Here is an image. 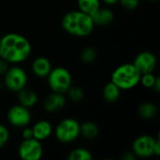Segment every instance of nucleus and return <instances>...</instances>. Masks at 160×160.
<instances>
[{
	"label": "nucleus",
	"instance_id": "nucleus-1",
	"mask_svg": "<svg viewBox=\"0 0 160 160\" xmlns=\"http://www.w3.org/2000/svg\"><path fill=\"white\" fill-rule=\"evenodd\" d=\"M31 52V43L20 34L8 33L0 38V58L8 64L15 65L25 61Z\"/></svg>",
	"mask_w": 160,
	"mask_h": 160
},
{
	"label": "nucleus",
	"instance_id": "nucleus-2",
	"mask_svg": "<svg viewBox=\"0 0 160 160\" xmlns=\"http://www.w3.org/2000/svg\"><path fill=\"white\" fill-rule=\"evenodd\" d=\"M61 25L68 34L78 38L89 36L95 27L92 17L81 10L66 13L62 18Z\"/></svg>",
	"mask_w": 160,
	"mask_h": 160
},
{
	"label": "nucleus",
	"instance_id": "nucleus-3",
	"mask_svg": "<svg viewBox=\"0 0 160 160\" xmlns=\"http://www.w3.org/2000/svg\"><path fill=\"white\" fill-rule=\"evenodd\" d=\"M142 73L132 64L127 63L117 67L112 73L111 82L121 90H130L140 83Z\"/></svg>",
	"mask_w": 160,
	"mask_h": 160
},
{
	"label": "nucleus",
	"instance_id": "nucleus-4",
	"mask_svg": "<svg viewBox=\"0 0 160 160\" xmlns=\"http://www.w3.org/2000/svg\"><path fill=\"white\" fill-rule=\"evenodd\" d=\"M48 78V85L52 92L65 94L72 85V76L68 69L63 67L52 68Z\"/></svg>",
	"mask_w": 160,
	"mask_h": 160
},
{
	"label": "nucleus",
	"instance_id": "nucleus-5",
	"mask_svg": "<svg viewBox=\"0 0 160 160\" xmlns=\"http://www.w3.org/2000/svg\"><path fill=\"white\" fill-rule=\"evenodd\" d=\"M54 134L62 143L73 142L80 136V123L73 118H65L57 124Z\"/></svg>",
	"mask_w": 160,
	"mask_h": 160
},
{
	"label": "nucleus",
	"instance_id": "nucleus-6",
	"mask_svg": "<svg viewBox=\"0 0 160 160\" xmlns=\"http://www.w3.org/2000/svg\"><path fill=\"white\" fill-rule=\"evenodd\" d=\"M27 80L28 78L25 70L19 66L8 68L7 72L4 74L5 86L12 92H19L22 88L26 87Z\"/></svg>",
	"mask_w": 160,
	"mask_h": 160
},
{
	"label": "nucleus",
	"instance_id": "nucleus-7",
	"mask_svg": "<svg viewBox=\"0 0 160 160\" xmlns=\"http://www.w3.org/2000/svg\"><path fill=\"white\" fill-rule=\"evenodd\" d=\"M18 155L22 160H39L43 156L41 142L35 138L23 140L19 145Z\"/></svg>",
	"mask_w": 160,
	"mask_h": 160
},
{
	"label": "nucleus",
	"instance_id": "nucleus-8",
	"mask_svg": "<svg viewBox=\"0 0 160 160\" xmlns=\"http://www.w3.org/2000/svg\"><path fill=\"white\" fill-rule=\"evenodd\" d=\"M7 119L11 126L22 128L30 124L32 116L28 108L17 104L9 108L7 113Z\"/></svg>",
	"mask_w": 160,
	"mask_h": 160
},
{
	"label": "nucleus",
	"instance_id": "nucleus-9",
	"mask_svg": "<svg viewBox=\"0 0 160 160\" xmlns=\"http://www.w3.org/2000/svg\"><path fill=\"white\" fill-rule=\"evenodd\" d=\"M158 139L151 135H142L132 143V152L136 157L148 158L155 156V144Z\"/></svg>",
	"mask_w": 160,
	"mask_h": 160
},
{
	"label": "nucleus",
	"instance_id": "nucleus-10",
	"mask_svg": "<svg viewBox=\"0 0 160 160\" xmlns=\"http://www.w3.org/2000/svg\"><path fill=\"white\" fill-rule=\"evenodd\" d=\"M157 57L153 52L144 51L136 55L133 65L142 74H143L154 72L157 68Z\"/></svg>",
	"mask_w": 160,
	"mask_h": 160
},
{
	"label": "nucleus",
	"instance_id": "nucleus-11",
	"mask_svg": "<svg viewBox=\"0 0 160 160\" xmlns=\"http://www.w3.org/2000/svg\"><path fill=\"white\" fill-rule=\"evenodd\" d=\"M66 104L67 98L64 94H59L55 92H52V94L48 95L43 101L44 110L50 113L60 112L65 108Z\"/></svg>",
	"mask_w": 160,
	"mask_h": 160
},
{
	"label": "nucleus",
	"instance_id": "nucleus-12",
	"mask_svg": "<svg viewBox=\"0 0 160 160\" xmlns=\"http://www.w3.org/2000/svg\"><path fill=\"white\" fill-rule=\"evenodd\" d=\"M33 130V138L36 140L42 142L49 139L52 133V126L47 120H39L32 128Z\"/></svg>",
	"mask_w": 160,
	"mask_h": 160
},
{
	"label": "nucleus",
	"instance_id": "nucleus-13",
	"mask_svg": "<svg viewBox=\"0 0 160 160\" xmlns=\"http://www.w3.org/2000/svg\"><path fill=\"white\" fill-rule=\"evenodd\" d=\"M52 67L50 60L44 56L37 57L32 63V71L38 78H46Z\"/></svg>",
	"mask_w": 160,
	"mask_h": 160
},
{
	"label": "nucleus",
	"instance_id": "nucleus-14",
	"mask_svg": "<svg viewBox=\"0 0 160 160\" xmlns=\"http://www.w3.org/2000/svg\"><path fill=\"white\" fill-rule=\"evenodd\" d=\"M91 17L94 22V24L99 26L109 25L114 20L113 12L108 8H101V7Z\"/></svg>",
	"mask_w": 160,
	"mask_h": 160
},
{
	"label": "nucleus",
	"instance_id": "nucleus-15",
	"mask_svg": "<svg viewBox=\"0 0 160 160\" xmlns=\"http://www.w3.org/2000/svg\"><path fill=\"white\" fill-rule=\"evenodd\" d=\"M17 93H18V100L21 105L30 109L37 104L38 98L34 90L24 87Z\"/></svg>",
	"mask_w": 160,
	"mask_h": 160
},
{
	"label": "nucleus",
	"instance_id": "nucleus-16",
	"mask_svg": "<svg viewBox=\"0 0 160 160\" xmlns=\"http://www.w3.org/2000/svg\"><path fill=\"white\" fill-rule=\"evenodd\" d=\"M99 134V128L98 125L91 121L83 122L80 124V136H82L86 140H95Z\"/></svg>",
	"mask_w": 160,
	"mask_h": 160
},
{
	"label": "nucleus",
	"instance_id": "nucleus-17",
	"mask_svg": "<svg viewBox=\"0 0 160 160\" xmlns=\"http://www.w3.org/2000/svg\"><path fill=\"white\" fill-rule=\"evenodd\" d=\"M102 95L108 103H114L119 99L121 96V89L112 82H110L104 86Z\"/></svg>",
	"mask_w": 160,
	"mask_h": 160
},
{
	"label": "nucleus",
	"instance_id": "nucleus-18",
	"mask_svg": "<svg viewBox=\"0 0 160 160\" xmlns=\"http://www.w3.org/2000/svg\"><path fill=\"white\" fill-rule=\"evenodd\" d=\"M139 115L145 120L153 119L158 114V107L152 102H144L141 104L138 108Z\"/></svg>",
	"mask_w": 160,
	"mask_h": 160
},
{
	"label": "nucleus",
	"instance_id": "nucleus-19",
	"mask_svg": "<svg viewBox=\"0 0 160 160\" xmlns=\"http://www.w3.org/2000/svg\"><path fill=\"white\" fill-rule=\"evenodd\" d=\"M79 10L92 16L99 8L100 0H78Z\"/></svg>",
	"mask_w": 160,
	"mask_h": 160
},
{
	"label": "nucleus",
	"instance_id": "nucleus-20",
	"mask_svg": "<svg viewBox=\"0 0 160 160\" xmlns=\"http://www.w3.org/2000/svg\"><path fill=\"white\" fill-rule=\"evenodd\" d=\"M93 156L91 152L85 148H75L69 152L68 156V160H91Z\"/></svg>",
	"mask_w": 160,
	"mask_h": 160
},
{
	"label": "nucleus",
	"instance_id": "nucleus-21",
	"mask_svg": "<svg viewBox=\"0 0 160 160\" xmlns=\"http://www.w3.org/2000/svg\"><path fill=\"white\" fill-rule=\"evenodd\" d=\"M98 57V52L94 47H86L84 48L81 54H80V58L82 60V63L84 64H92L96 61Z\"/></svg>",
	"mask_w": 160,
	"mask_h": 160
},
{
	"label": "nucleus",
	"instance_id": "nucleus-22",
	"mask_svg": "<svg viewBox=\"0 0 160 160\" xmlns=\"http://www.w3.org/2000/svg\"><path fill=\"white\" fill-rule=\"evenodd\" d=\"M68 98L72 102H81L84 98V91L79 86H70L67 91Z\"/></svg>",
	"mask_w": 160,
	"mask_h": 160
},
{
	"label": "nucleus",
	"instance_id": "nucleus-23",
	"mask_svg": "<svg viewBox=\"0 0 160 160\" xmlns=\"http://www.w3.org/2000/svg\"><path fill=\"white\" fill-rule=\"evenodd\" d=\"M157 76L154 74V72H149V73H143L141 75V80L140 83L142 84L143 87L148 88V89H153L155 81H156Z\"/></svg>",
	"mask_w": 160,
	"mask_h": 160
},
{
	"label": "nucleus",
	"instance_id": "nucleus-24",
	"mask_svg": "<svg viewBox=\"0 0 160 160\" xmlns=\"http://www.w3.org/2000/svg\"><path fill=\"white\" fill-rule=\"evenodd\" d=\"M9 130L4 125L0 124V149L4 148L9 141Z\"/></svg>",
	"mask_w": 160,
	"mask_h": 160
},
{
	"label": "nucleus",
	"instance_id": "nucleus-25",
	"mask_svg": "<svg viewBox=\"0 0 160 160\" xmlns=\"http://www.w3.org/2000/svg\"><path fill=\"white\" fill-rule=\"evenodd\" d=\"M121 6L128 10H133L137 8L140 5V0H119Z\"/></svg>",
	"mask_w": 160,
	"mask_h": 160
},
{
	"label": "nucleus",
	"instance_id": "nucleus-26",
	"mask_svg": "<svg viewBox=\"0 0 160 160\" xmlns=\"http://www.w3.org/2000/svg\"><path fill=\"white\" fill-rule=\"evenodd\" d=\"M22 139H23V140L33 138V130H32V128H29L28 126H27V127L22 128Z\"/></svg>",
	"mask_w": 160,
	"mask_h": 160
},
{
	"label": "nucleus",
	"instance_id": "nucleus-27",
	"mask_svg": "<svg viewBox=\"0 0 160 160\" xmlns=\"http://www.w3.org/2000/svg\"><path fill=\"white\" fill-rule=\"evenodd\" d=\"M8 63L2 58H0V76H3L8 69Z\"/></svg>",
	"mask_w": 160,
	"mask_h": 160
},
{
	"label": "nucleus",
	"instance_id": "nucleus-28",
	"mask_svg": "<svg viewBox=\"0 0 160 160\" xmlns=\"http://www.w3.org/2000/svg\"><path fill=\"white\" fill-rule=\"evenodd\" d=\"M137 157L134 155V153L131 151V152H126L124 153V155L122 156V159L124 160H134Z\"/></svg>",
	"mask_w": 160,
	"mask_h": 160
},
{
	"label": "nucleus",
	"instance_id": "nucleus-29",
	"mask_svg": "<svg viewBox=\"0 0 160 160\" xmlns=\"http://www.w3.org/2000/svg\"><path fill=\"white\" fill-rule=\"evenodd\" d=\"M153 89L157 92V93H159L160 91V78L158 76H157L156 78V81H155V83H154V86H153Z\"/></svg>",
	"mask_w": 160,
	"mask_h": 160
},
{
	"label": "nucleus",
	"instance_id": "nucleus-30",
	"mask_svg": "<svg viewBox=\"0 0 160 160\" xmlns=\"http://www.w3.org/2000/svg\"><path fill=\"white\" fill-rule=\"evenodd\" d=\"M105 4L109 5V6H112V5H115L116 3L119 2V0H102Z\"/></svg>",
	"mask_w": 160,
	"mask_h": 160
},
{
	"label": "nucleus",
	"instance_id": "nucleus-31",
	"mask_svg": "<svg viewBox=\"0 0 160 160\" xmlns=\"http://www.w3.org/2000/svg\"><path fill=\"white\" fill-rule=\"evenodd\" d=\"M148 1H152V2H155V1H158V0H148Z\"/></svg>",
	"mask_w": 160,
	"mask_h": 160
}]
</instances>
